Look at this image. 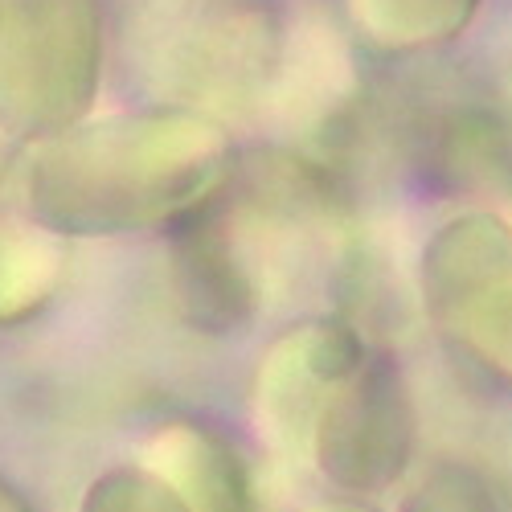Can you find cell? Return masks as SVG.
Here are the masks:
<instances>
[{
    "mask_svg": "<svg viewBox=\"0 0 512 512\" xmlns=\"http://www.w3.org/2000/svg\"><path fill=\"white\" fill-rule=\"evenodd\" d=\"M308 443L328 480L353 492H377L402 476L414 447V410L398 365L357 361L312 414Z\"/></svg>",
    "mask_w": 512,
    "mask_h": 512,
    "instance_id": "6da1fadb",
    "label": "cell"
},
{
    "mask_svg": "<svg viewBox=\"0 0 512 512\" xmlns=\"http://www.w3.org/2000/svg\"><path fill=\"white\" fill-rule=\"evenodd\" d=\"M455 226L439 259L426 275L431 287V312L463 340L472 353L484 357L496 373L512 377V246L492 222Z\"/></svg>",
    "mask_w": 512,
    "mask_h": 512,
    "instance_id": "7a4b0ae2",
    "label": "cell"
},
{
    "mask_svg": "<svg viewBox=\"0 0 512 512\" xmlns=\"http://www.w3.org/2000/svg\"><path fill=\"white\" fill-rule=\"evenodd\" d=\"M168 459L173 467H181V480L173 484L193 512H254V496H250V476L242 459L218 443L205 431H177L164 439Z\"/></svg>",
    "mask_w": 512,
    "mask_h": 512,
    "instance_id": "3957f363",
    "label": "cell"
},
{
    "mask_svg": "<svg viewBox=\"0 0 512 512\" xmlns=\"http://www.w3.org/2000/svg\"><path fill=\"white\" fill-rule=\"evenodd\" d=\"M82 512H193L189 500L144 467H115L103 480L91 484Z\"/></svg>",
    "mask_w": 512,
    "mask_h": 512,
    "instance_id": "277c9868",
    "label": "cell"
},
{
    "mask_svg": "<svg viewBox=\"0 0 512 512\" xmlns=\"http://www.w3.org/2000/svg\"><path fill=\"white\" fill-rule=\"evenodd\" d=\"M406 512H496L488 484L463 467H439L406 500Z\"/></svg>",
    "mask_w": 512,
    "mask_h": 512,
    "instance_id": "5b68a950",
    "label": "cell"
},
{
    "mask_svg": "<svg viewBox=\"0 0 512 512\" xmlns=\"http://www.w3.org/2000/svg\"><path fill=\"white\" fill-rule=\"evenodd\" d=\"M0 512H25V500H17L5 484H0Z\"/></svg>",
    "mask_w": 512,
    "mask_h": 512,
    "instance_id": "8992f818",
    "label": "cell"
},
{
    "mask_svg": "<svg viewBox=\"0 0 512 512\" xmlns=\"http://www.w3.org/2000/svg\"><path fill=\"white\" fill-rule=\"evenodd\" d=\"M312 512H365L357 504H324V508H312Z\"/></svg>",
    "mask_w": 512,
    "mask_h": 512,
    "instance_id": "52a82bcc",
    "label": "cell"
}]
</instances>
